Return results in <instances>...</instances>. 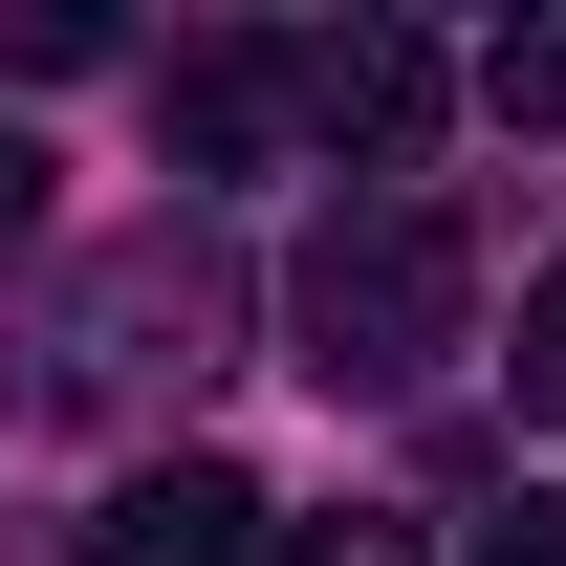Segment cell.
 <instances>
[{"label":"cell","mask_w":566,"mask_h":566,"mask_svg":"<svg viewBox=\"0 0 566 566\" xmlns=\"http://www.w3.org/2000/svg\"><path fill=\"white\" fill-rule=\"evenodd\" d=\"M262 545H283V523H262L240 458H132L109 523H87V566H262Z\"/></svg>","instance_id":"obj_3"},{"label":"cell","mask_w":566,"mask_h":566,"mask_svg":"<svg viewBox=\"0 0 566 566\" xmlns=\"http://www.w3.org/2000/svg\"><path fill=\"white\" fill-rule=\"evenodd\" d=\"M283 109L327 153H370V175H415V132H436V44L415 22H327V44H283Z\"/></svg>","instance_id":"obj_2"},{"label":"cell","mask_w":566,"mask_h":566,"mask_svg":"<svg viewBox=\"0 0 566 566\" xmlns=\"http://www.w3.org/2000/svg\"><path fill=\"white\" fill-rule=\"evenodd\" d=\"M501 370H523V415H566V262L523 283V349H501Z\"/></svg>","instance_id":"obj_7"},{"label":"cell","mask_w":566,"mask_h":566,"mask_svg":"<svg viewBox=\"0 0 566 566\" xmlns=\"http://www.w3.org/2000/svg\"><path fill=\"white\" fill-rule=\"evenodd\" d=\"M458 305H480V262H458V197H415V175H370V197L305 240V283H283V327H305L327 392H415V370L458 349Z\"/></svg>","instance_id":"obj_1"},{"label":"cell","mask_w":566,"mask_h":566,"mask_svg":"<svg viewBox=\"0 0 566 566\" xmlns=\"http://www.w3.org/2000/svg\"><path fill=\"white\" fill-rule=\"evenodd\" d=\"M153 132L197 153V175L283 153V132H305V109H283V44H197V66H153Z\"/></svg>","instance_id":"obj_4"},{"label":"cell","mask_w":566,"mask_h":566,"mask_svg":"<svg viewBox=\"0 0 566 566\" xmlns=\"http://www.w3.org/2000/svg\"><path fill=\"white\" fill-rule=\"evenodd\" d=\"M501 132H566V22H501V66H480Z\"/></svg>","instance_id":"obj_5"},{"label":"cell","mask_w":566,"mask_h":566,"mask_svg":"<svg viewBox=\"0 0 566 566\" xmlns=\"http://www.w3.org/2000/svg\"><path fill=\"white\" fill-rule=\"evenodd\" d=\"M262 566H436V545H415V523H370V501H349V523H283Z\"/></svg>","instance_id":"obj_6"},{"label":"cell","mask_w":566,"mask_h":566,"mask_svg":"<svg viewBox=\"0 0 566 566\" xmlns=\"http://www.w3.org/2000/svg\"><path fill=\"white\" fill-rule=\"evenodd\" d=\"M480 566H566V480H523V501H501V523H480Z\"/></svg>","instance_id":"obj_8"}]
</instances>
